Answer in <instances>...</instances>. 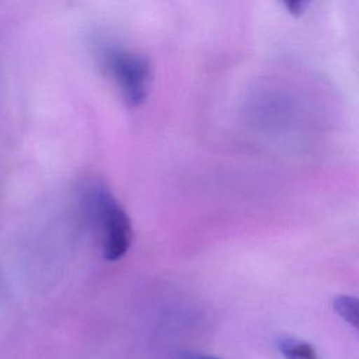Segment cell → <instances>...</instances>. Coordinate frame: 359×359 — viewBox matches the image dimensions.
Wrapping results in <instances>:
<instances>
[{
  "label": "cell",
  "instance_id": "cell-1",
  "mask_svg": "<svg viewBox=\"0 0 359 359\" xmlns=\"http://www.w3.org/2000/svg\"><path fill=\"white\" fill-rule=\"evenodd\" d=\"M90 46L94 60L122 101L132 108L142 105L151 84V67L147 59L104 34L93 35Z\"/></svg>",
  "mask_w": 359,
  "mask_h": 359
},
{
  "label": "cell",
  "instance_id": "cell-2",
  "mask_svg": "<svg viewBox=\"0 0 359 359\" xmlns=\"http://www.w3.org/2000/svg\"><path fill=\"white\" fill-rule=\"evenodd\" d=\"M94 208L104 227V257L108 261H118L132 243L129 216L107 189H98L94 194Z\"/></svg>",
  "mask_w": 359,
  "mask_h": 359
},
{
  "label": "cell",
  "instance_id": "cell-3",
  "mask_svg": "<svg viewBox=\"0 0 359 359\" xmlns=\"http://www.w3.org/2000/svg\"><path fill=\"white\" fill-rule=\"evenodd\" d=\"M278 349L286 359H318L316 349L303 341H297L290 337H282L278 339Z\"/></svg>",
  "mask_w": 359,
  "mask_h": 359
},
{
  "label": "cell",
  "instance_id": "cell-4",
  "mask_svg": "<svg viewBox=\"0 0 359 359\" xmlns=\"http://www.w3.org/2000/svg\"><path fill=\"white\" fill-rule=\"evenodd\" d=\"M332 309L337 314H339L352 327H355V328L358 327L359 303H358L356 297L348 296V294L335 296L332 300Z\"/></svg>",
  "mask_w": 359,
  "mask_h": 359
},
{
  "label": "cell",
  "instance_id": "cell-5",
  "mask_svg": "<svg viewBox=\"0 0 359 359\" xmlns=\"http://www.w3.org/2000/svg\"><path fill=\"white\" fill-rule=\"evenodd\" d=\"M286 10L292 14H302L313 0H280Z\"/></svg>",
  "mask_w": 359,
  "mask_h": 359
},
{
  "label": "cell",
  "instance_id": "cell-6",
  "mask_svg": "<svg viewBox=\"0 0 359 359\" xmlns=\"http://www.w3.org/2000/svg\"><path fill=\"white\" fill-rule=\"evenodd\" d=\"M180 359H219V358H213V356H208V355H198V353H192V352H184L180 355Z\"/></svg>",
  "mask_w": 359,
  "mask_h": 359
}]
</instances>
